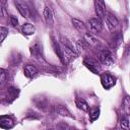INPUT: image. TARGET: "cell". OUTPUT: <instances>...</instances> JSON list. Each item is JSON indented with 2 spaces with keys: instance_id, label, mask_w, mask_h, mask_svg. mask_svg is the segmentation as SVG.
<instances>
[{
  "instance_id": "6da1fadb",
  "label": "cell",
  "mask_w": 130,
  "mask_h": 130,
  "mask_svg": "<svg viewBox=\"0 0 130 130\" xmlns=\"http://www.w3.org/2000/svg\"><path fill=\"white\" fill-rule=\"evenodd\" d=\"M96 57H98L99 61L104 65L109 66V65H112L114 62V57H113L111 51L108 49H100L96 54Z\"/></svg>"
},
{
  "instance_id": "7a4b0ae2",
  "label": "cell",
  "mask_w": 130,
  "mask_h": 130,
  "mask_svg": "<svg viewBox=\"0 0 130 130\" xmlns=\"http://www.w3.org/2000/svg\"><path fill=\"white\" fill-rule=\"evenodd\" d=\"M87 24H88V28L91 32L93 34H99L102 28H103V24H102V20L98 17V18H90L87 20Z\"/></svg>"
},
{
  "instance_id": "3957f363",
  "label": "cell",
  "mask_w": 130,
  "mask_h": 130,
  "mask_svg": "<svg viewBox=\"0 0 130 130\" xmlns=\"http://www.w3.org/2000/svg\"><path fill=\"white\" fill-rule=\"evenodd\" d=\"M101 81H102V84L104 86V88L106 89H109L111 88L112 86L115 85L116 83V79L113 75L109 74V73H104L102 76H101Z\"/></svg>"
},
{
  "instance_id": "277c9868",
  "label": "cell",
  "mask_w": 130,
  "mask_h": 130,
  "mask_svg": "<svg viewBox=\"0 0 130 130\" xmlns=\"http://www.w3.org/2000/svg\"><path fill=\"white\" fill-rule=\"evenodd\" d=\"M104 18H105V21H106V23H107V25H108V27L110 29L116 28L118 26V24H119V21L116 18V16L113 15L112 13H110V12H106Z\"/></svg>"
},
{
  "instance_id": "5b68a950",
  "label": "cell",
  "mask_w": 130,
  "mask_h": 130,
  "mask_svg": "<svg viewBox=\"0 0 130 130\" xmlns=\"http://www.w3.org/2000/svg\"><path fill=\"white\" fill-rule=\"evenodd\" d=\"M83 63H84V65H85L90 71H92L93 73H99V72H100V65H99V63H98L95 60L90 59V58H86V59H84Z\"/></svg>"
},
{
  "instance_id": "8992f818",
  "label": "cell",
  "mask_w": 130,
  "mask_h": 130,
  "mask_svg": "<svg viewBox=\"0 0 130 130\" xmlns=\"http://www.w3.org/2000/svg\"><path fill=\"white\" fill-rule=\"evenodd\" d=\"M94 8H95V12H96V15L99 16V18L100 19L104 18L105 17V14L107 12L104 1H100V0L94 1Z\"/></svg>"
},
{
  "instance_id": "52a82bcc",
  "label": "cell",
  "mask_w": 130,
  "mask_h": 130,
  "mask_svg": "<svg viewBox=\"0 0 130 130\" xmlns=\"http://www.w3.org/2000/svg\"><path fill=\"white\" fill-rule=\"evenodd\" d=\"M83 40H84V41L87 43V45L90 46V47H99V46H100L99 40H98L95 37H93L91 34H89V32H85V34L83 35Z\"/></svg>"
},
{
  "instance_id": "ba28073f",
  "label": "cell",
  "mask_w": 130,
  "mask_h": 130,
  "mask_svg": "<svg viewBox=\"0 0 130 130\" xmlns=\"http://www.w3.org/2000/svg\"><path fill=\"white\" fill-rule=\"evenodd\" d=\"M14 4H15L17 10L19 11V13H20L23 17H28V15H29L28 8H27V6H26L23 2H21V1H15Z\"/></svg>"
},
{
  "instance_id": "9c48e42d",
  "label": "cell",
  "mask_w": 130,
  "mask_h": 130,
  "mask_svg": "<svg viewBox=\"0 0 130 130\" xmlns=\"http://www.w3.org/2000/svg\"><path fill=\"white\" fill-rule=\"evenodd\" d=\"M14 126V122L12 121V119H10L9 117H5L2 116L1 120H0V127L3 129H10Z\"/></svg>"
},
{
  "instance_id": "30bf717a",
  "label": "cell",
  "mask_w": 130,
  "mask_h": 130,
  "mask_svg": "<svg viewBox=\"0 0 130 130\" xmlns=\"http://www.w3.org/2000/svg\"><path fill=\"white\" fill-rule=\"evenodd\" d=\"M23 71H24L25 76H27V77H34L38 73V69L34 65H30V64L25 65L23 68Z\"/></svg>"
},
{
  "instance_id": "8fae6325",
  "label": "cell",
  "mask_w": 130,
  "mask_h": 130,
  "mask_svg": "<svg viewBox=\"0 0 130 130\" xmlns=\"http://www.w3.org/2000/svg\"><path fill=\"white\" fill-rule=\"evenodd\" d=\"M21 31L23 35L25 36H30V35H34L35 31H36V27L30 24V23H24L21 27Z\"/></svg>"
},
{
  "instance_id": "7c38bea8",
  "label": "cell",
  "mask_w": 130,
  "mask_h": 130,
  "mask_svg": "<svg viewBox=\"0 0 130 130\" xmlns=\"http://www.w3.org/2000/svg\"><path fill=\"white\" fill-rule=\"evenodd\" d=\"M72 23H73L74 27H75L78 31L85 34V31H86V26H85V24H84L81 20H79V19H77V18H73V19H72Z\"/></svg>"
},
{
  "instance_id": "4fadbf2b",
  "label": "cell",
  "mask_w": 130,
  "mask_h": 130,
  "mask_svg": "<svg viewBox=\"0 0 130 130\" xmlns=\"http://www.w3.org/2000/svg\"><path fill=\"white\" fill-rule=\"evenodd\" d=\"M43 15H44V19H45V21H46L48 24H51V23L53 22V13H52L51 9H50L48 6L45 7Z\"/></svg>"
},
{
  "instance_id": "5bb4252c",
  "label": "cell",
  "mask_w": 130,
  "mask_h": 130,
  "mask_svg": "<svg viewBox=\"0 0 130 130\" xmlns=\"http://www.w3.org/2000/svg\"><path fill=\"white\" fill-rule=\"evenodd\" d=\"M75 103H76V106H77V108L79 110H81L83 112H87L88 111L89 106H88V104L83 99H76V102Z\"/></svg>"
},
{
  "instance_id": "9a60e30c",
  "label": "cell",
  "mask_w": 130,
  "mask_h": 130,
  "mask_svg": "<svg viewBox=\"0 0 130 130\" xmlns=\"http://www.w3.org/2000/svg\"><path fill=\"white\" fill-rule=\"evenodd\" d=\"M53 47H54V50H55L56 54L58 55L59 59H60L62 62H65V59H64V55H63V51H62L61 45H59V44L56 43V42H53Z\"/></svg>"
},
{
  "instance_id": "2e32d148",
  "label": "cell",
  "mask_w": 130,
  "mask_h": 130,
  "mask_svg": "<svg viewBox=\"0 0 130 130\" xmlns=\"http://www.w3.org/2000/svg\"><path fill=\"white\" fill-rule=\"evenodd\" d=\"M57 111H58V113H59L61 116H65V117H69V118H74V117L71 115V113L67 110V108H65V107L62 106V105H59V106L57 107Z\"/></svg>"
},
{
  "instance_id": "e0dca14e",
  "label": "cell",
  "mask_w": 130,
  "mask_h": 130,
  "mask_svg": "<svg viewBox=\"0 0 130 130\" xmlns=\"http://www.w3.org/2000/svg\"><path fill=\"white\" fill-rule=\"evenodd\" d=\"M120 125H121V128L127 130L130 128V116H125L121 119L120 121Z\"/></svg>"
},
{
  "instance_id": "ac0fdd59",
  "label": "cell",
  "mask_w": 130,
  "mask_h": 130,
  "mask_svg": "<svg viewBox=\"0 0 130 130\" xmlns=\"http://www.w3.org/2000/svg\"><path fill=\"white\" fill-rule=\"evenodd\" d=\"M89 46L87 45V43L84 41V40H78L76 42V48L78 49L79 52H82V51H85Z\"/></svg>"
},
{
  "instance_id": "d6986e66",
  "label": "cell",
  "mask_w": 130,
  "mask_h": 130,
  "mask_svg": "<svg viewBox=\"0 0 130 130\" xmlns=\"http://www.w3.org/2000/svg\"><path fill=\"white\" fill-rule=\"evenodd\" d=\"M123 107L125 111L130 115V96H125L123 100Z\"/></svg>"
},
{
  "instance_id": "ffe728a7",
  "label": "cell",
  "mask_w": 130,
  "mask_h": 130,
  "mask_svg": "<svg viewBox=\"0 0 130 130\" xmlns=\"http://www.w3.org/2000/svg\"><path fill=\"white\" fill-rule=\"evenodd\" d=\"M100 116V110L99 109H93L90 111L89 113V118H90V121H95Z\"/></svg>"
},
{
  "instance_id": "44dd1931",
  "label": "cell",
  "mask_w": 130,
  "mask_h": 130,
  "mask_svg": "<svg viewBox=\"0 0 130 130\" xmlns=\"http://www.w3.org/2000/svg\"><path fill=\"white\" fill-rule=\"evenodd\" d=\"M0 34H1V43H2L5 40L6 36L8 35V29L6 27H4V26H1L0 27Z\"/></svg>"
},
{
  "instance_id": "7402d4cb",
  "label": "cell",
  "mask_w": 130,
  "mask_h": 130,
  "mask_svg": "<svg viewBox=\"0 0 130 130\" xmlns=\"http://www.w3.org/2000/svg\"><path fill=\"white\" fill-rule=\"evenodd\" d=\"M0 81H1V84H4L5 81H6V73L3 69H1V73H0Z\"/></svg>"
},
{
  "instance_id": "603a6c76",
  "label": "cell",
  "mask_w": 130,
  "mask_h": 130,
  "mask_svg": "<svg viewBox=\"0 0 130 130\" xmlns=\"http://www.w3.org/2000/svg\"><path fill=\"white\" fill-rule=\"evenodd\" d=\"M9 19H10V23L12 24V26H16V25L18 24V19H17L14 15H11Z\"/></svg>"
},
{
  "instance_id": "cb8c5ba5",
  "label": "cell",
  "mask_w": 130,
  "mask_h": 130,
  "mask_svg": "<svg viewBox=\"0 0 130 130\" xmlns=\"http://www.w3.org/2000/svg\"><path fill=\"white\" fill-rule=\"evenodd\" d=\"M126 59H130V45H128L125 49V54H124Z\"/></svg>"
},
{
  "instance_id": "d4e9b609",
  "label": "cell",
  "mask_w": 130,
  "mask_h": 130,
  "mask_svg": "<svg viewBox=\"0 0 130 130\" xmlns=\"http://www.w3.org/2000/svg\"><path fill=\"white\" fill-rule=\"evenodd\" d=\"M119 130H125V129H123V128H121V129H119Z\"/></svg>"
},
{
  "instance_id": "484cf974",
  "label": "cell",
  "mask_w": 130,
  "mask_h": 130,
  "mask_svg": "<svg viewBox=\"0 0 130 130\" xmlns=\"http://www.w3.org/2000/svg\"><path fill=\"white\" fill-rule=\"evenodd\" d=\"M48 130H54V129H52V128H50V129H48Z\"/></svg>"
},
{
  "instance_id": "4316f807",
  "label": "cell",
  "mask_w": 130,
  "mask_h": 130,
  "mask_svg": "<svg viewBox=\"0 0 130 130\" xmlns=\"http://www.w3.org/2000/svg\"><path fill=\"white\" fill-rule=\"evenodd\" d=\"M71 130H76V129H71Z\"/></svg>"
}]
</instances>
